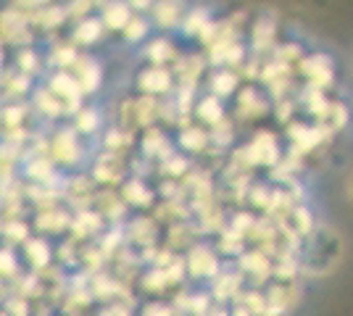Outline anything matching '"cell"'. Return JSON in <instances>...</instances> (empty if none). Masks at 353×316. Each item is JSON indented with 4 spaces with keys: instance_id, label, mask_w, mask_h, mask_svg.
Segmentation results:
<instances>
[{
    "instance_id": "7c38bea8",
    "label": "cell",
    "mask_w": 353,
    "mask_h": 316,
    "mask_svg": "<svg viewBox=\"0 0 353 316\" xmlns=\"http://www.w3.org/2000/svg\"><path fill=\"white\" fill-rule=\"evenodd\" d=\"M21 253L32 266V271H43L53 264V248L45 238H27V242L21 245Z\"/></svg>"
},
{
    "instance_id": "d6986e66",
    "label": "cell",
    "mask_w": 353,
    "mask_h": 316,
    "mask_svg": "<svg viewBox=\"0 0 353 316\" xmlns=\"http://www.w3.org/2000/svg\"><path fill=\"white\" fill-rule=\"evenodd\" d=\"M98 19H101L103 30L121 32L127 27V21L132 19V8H130V3H103Z\"/></svg>"
},
{
    "instance_id": "836d02e7",
    "label": "cell",
    "mask_w": 353,
    "mask_h": 316,
    "mask_svg": "<svg viewBox=\"0 0 353 316\" xmlns=\"http://www.w3.org/2000/svg\"><path fill=\"white\" fill-rule=\"evenodd\" d=\"M148 32H150V21H148L145 16L132 14V19L127 21V27L121 30V37H124L127 43H140V40L148 37Z\"/></svg>"
},
{
    "instance_id": "ffe728a7",
    "label": "cell",
    "mask_w": 353,
    "mask_h": 316,
    "mask_svg": "<svg viewBox=\"0 0 353 316\" xmlns=\"http://www.w3.org/2000/svg\"><path fill=\"white\" fill-rule=\"evenodd\" d=\"M150 16H153V24L161 27V30H174L176 24H182V6L179 3H153L150 6Z\"/></svg>"
},
{
    "instance_id": "6da1fadb",
    "label": "cell",
    "mask_w": 353,
    "mask_h": 316,
    "mask_svg": "<svg viewBox=\"0 0 353 316\" xmlns=\"http://www.w3.org/2000/svg\"><path fill=\"white\" fill-rule=\"evenodd\" d=\"M48 158L63 169H77L85 161V148H82V140L74 132L72 127H61L53 132V137L48 140Z\"/></svg>"
},
{
    "instance_id": "1f68e13d",
    "label": "cell",
    "mask_w": 353,
    "mask_h": 316,
    "mask_svg": "<svg viewBox=\"0 0 353 316\" xmlns=\"http://www.w3.org/2000/svg\"><path fill=\"white\" fill-rule=\"evenodd\" d=\"M0 85H3V92H6V98H14V101H19V98H24L27 92H30L32 87V76H24V74H8L0 79Z\"/></svg>"
},
{
    "instance_id": "2e32d148",
    "label": "cell",
    "mask_w": 353,
    "mask_h": 316,
    "mask_svg": "<svg viewBox=\"0 0 353 316\" xmlns=\"http://www.w3.org/2000/svg\"><path fill=\"white\" fill-rule=\"evenodd\" d=\"M103 24H101V19L98 16H88V19H82V21H77L72 30V43L74 48H90L95 45L101 37H103Z\"/></svg>"
},
{
    "instance_id": "ba28073f",
    "label": "cell",
    "mask_w": 353,
    "mask_h": 316,
    "mask_svg": "<svg viewBox=\"0 0 353 316\" xmlns=\"http://www.w3.org/2000/svg\"><path fill=\"white\" fill-rule=\"evenodd\" d=\"M92 206H95V213L103 219V222H114L119 224L124 216H127V203L121 200V196H117L114 190H101L92 198Z\"/></svg>"
},
{
    "instance_id": "f546056e",
    "label": "cell",
    "mask_w": 353,
    "mask_h": 316,
    "mask_svg": "<svg viewBox=\"0 0 353 316\" xmlns=\"http://www.w3.org/2000/svg\"><path fill=\"white\" fill-rule=\"evenodd\" d=\"M208 24H211V16H208L206 8H192V11H185V16H182V32L188 37H192V34L201 37V32L206 30Z\"/></svg>"
},
{
    "instance_id": "4fadbf2b",
    "label": "cell",
    "mask_w": 353,
    "mask_h": 316,
    "mask_svg": "<svg viewBox=\"0 0 353 316\" xmlns=\"http://www.w3.org/2000/svg\"><path fill=\"white\" fill-rule=\"evenodd\" d=\"M103 219L95 213V211H77L72 213V224H69V232L74 235V242L88 240V238H95L101 229H103Z\"/></svg>"
},
{
    "instance_id": "9c48e42d",
    "label": "cell",
    "mask_w": 353,
    "mask_h": 316,
    "mask_svg": "<svg viewBox=\"0 0 353 316\" xmlns=\"http://www.w3.org/2000/svg\"><path fill=\"white\" fill-rule=\"evenodd\" d=\"M72 224V213L66 209H48V211H37V216H34V229L40 232V238L45 235H61V232H66Z\"/></svg>"
},
{
    "instance_id": "7bdbcfd3",
    "label": "cell",
    "mask_w": 353,
    "mask_h": 316,
    "mask_svg": "<svg viewBox=\"0 0 353 316\" xmlns=\"http://www.w3.org/2000/svg\"><path fill=\"white\" fill-rule=\"evenodd\" d=\"M0 50H3V43H0Z\"/></svg>"
},
{
    "instance_id": "8992f818",
    "label": "cell",
    "mask_w": 353,
    "mask_h": 316,
    "mask_svg": "<svg viewBox=\"0 0 353 316\" xmlns=\"http://www.w3.org/2000/svg\"><path fill=\"white\" fill-rule=\"evenodd\" d=\"M137 87L145 92L148 98H156V95H169L174 90V76L169 69L163 66H148L137 76Z\"/></svg>"
},
{
    "instance_id": "f35d334b",
    "label": "cell",
    "mask_w": 353,
    "mask_h": 316,
    "mask_svg": "<svg viewBox=\"0 0 353 316\" xmlns=\"http://www.w3.org/2000/svg\"><path fill=\"white\" fill-rule=\"evenodd\" d=\"M92 8H95V3H69V6H66V19H74V16H77V19L82 21V19H88Z\"/></svg>"
},
{
    "instance_id": "3957f363",
    "label": "cell",
    "mask_w": 353,
    "mask_h": 316,
    "mask_svg": "<svg viewBox=\"0 0 353 316\" xmlns=\"http://www.w3.org/2000/svg\"><path fill=\"white\" fill-rule=\"evenodd\" d=\"M69 74H72L74 82L79 85L82 98H85V95H92V92L101 87V82H103V69H101V63H98V59L88 56V53H79V59H77V63L69 69Z\"/></svg>"
},
{
    "instance_id": "7402d4cb",
    "label": "cell",
    "mask_w": 353,
    "mask_h": 316,
    "mask_svg": "<svg viewBox=\"0 0 353 316\" xmlns=\"http://www.w3.org/2000/svg\"><path fill=\"white\" fill-rule=\"evenodd\" d=\"M127 240L134 242V245H143V248H150L156 242V224H153V219H148V216L132 219L127 224Z\"/></svg>"
},
{
    "instance_id": "cb8c5ba5",
    "label": "cell",
    "mask_w": 353,
    "mask_h": 316,
    "mask_svg": "<svg viewBox=\"0 0 353 316\" xmlns=\"http://www.w3.org/2000/svg\"><path fill=\"white\" fill-rule=\"evenodd\" d=\"M79 59V50L69 43V40H59L56 45L50 48V56H48V63L56 66L59 72H69L74 63Z\"/></svg>"
},
{
    "instance_id": "ab89813d",
    "label": "cell",
    "mask_w": 353,
    "mask_h": 316,
    "mask_svg": "<svg viewBox=\"0 0 353 316\" xmlns=\"http://www.w3.org/2000/svg\"><path fill=\"white\" fill-rule=\"evenodd\" d=\"M163 171L174 174V180H179V174H182V171H188V161H185L182 156H172L169 161H163Z\"/></svg>"
},
{
    "instance_id": "b9f144b4",
    "label": "cell",
    "mask_w": 353,
    "mask_h": 316,
    "mask_svg": "<svg viewBox=\"0 0 353 316\" xmlns=\"http://www.w3.org/2000/svg\"><path fill=\"white\" fill-rule=\"evenodd\" d=\"M348 190H351V198H353V177H351V185H348Z\"/></svg>"
},
{
    "instance_id": "83f0119b",
    "label": "cell",
    "mask_w": 353,
    "mask_h": 316,
    "mask_svg": "<svg viewBox=\"0 0 353 316\" xmlns=\"http://www.w3.org/2000/svg\"><path fill=\"white\" fill-rule=\"evenodd\" d=\"M159 116V103H156V98H137L134 101V127H153V121Z\"/></svg>"
},
{
    "instance_id": "d6a6232c",
    "label": "cell",
    "mask_w": 353,
    "mask_h": 316,
    "mask_svg": "<svg viewBox=\"0 0 353 316\" xmlns=\"http://www.w3.org/2000/svg\"><path fill=\"white\" fill-rule=\"evenodd\" d=\"M27 114H30L27 103H8L0 111V124L6 129H19V127H24V116Z\"/></svg>"
},
{
    "instance_id": "44dd1931",
    "label": "cell",
    "mask_w": 353,
    "mask_h": 316,
    "mask_svg": "<svg viewBox=\"0 0 353 316\" xmlns=\"http://www.w3.org/2000/svg\"><path fill=\"white\" fill-rule=\"evenodd\" d=\"M30 238V224L24 219H6L0 216V240L6 242V248L24 245Z\"/></svg>"
},
{
    "instance_id": "f1b7e54d",
    "label": "cell",
    "mask_w": 353,
    "mask_h": 316,
    "mask_svg": "<svg viewBox=\"0 0 353 316\" xmlns=\"http://www.w3.org/2000/svg\"><path fill=\"white\" fill-rule=\"evenodd\" d=\"M176 143H179L182 151L201 153L208 145V132L201 127H188V129H182V135L176 137Z\"/></svg>"
},
{
    "instance_id": "8d00e7d4",
    "label": "cell",
    "mask_w": 353,
    "mask_h": 316,
    "mask_svg": "<svg viewBox=\"0 0 353 316\" xmlns=\"http://www.w3.org/2000/svg\"><path fill=\"white\" fill-rule=\"evenodd\" d=\"M272 37H274V21L264 16V19H259V24H256V32H253V40H256V48H264L272 43Z\"/></svg>"
},
{
    "instance_id": "30bf717a",
    "label": "cell",
    "mask_w": 353,
    "mask_h": 316,
    "mask_svg": "<svg viewBox=\"0 0 353 316\" xmlns=\"http://www.w3.org/2000/svg\"><path fill=\"white\" fill-rule=\"evenodd\" d=\"M140 148L145 153V158H159V161H169L174 156V145L172 140L163 135L161 129L156 127H148L143 140H140Z\"/></svg>"
},
{
    "instance_id": "e575fe53",
    "label": "cell",
    "mask_w": 353,
    "mask_h": 316,
    "mask_svg": "<svg viewBox=\"0 0 353 316\" xmlns=\"http://www.w3.org/2000/svg\"><path fill=\"white\" fill-rule=\"evenodd\" d=\"M211 90H214V98H230L237 90V74H232V72H216V74L211 76Z\"/></svg>"
},
{
    "instance_id": "ee69618b",
    "label": "cell",
    "mask_w": 353,
    "mask_h": 316,
    "mask_svg": "<svg viewBox=\"0 0 353 316\" xmlns=\"http://www.w3.org/2000/svg\"><path fill=\"white\" fill-rule=\"evenodd\" d=\"M0 316H3V314H0Z\"/></svg>"
},
{
    "instance_id": "5b68a950",
    "label": "cell",
    "mask_w": 353,
    "mask_h": 316,
    "mask_svg": "<svg viewBox=\"0 0 353 316\" xmlns=\"http://www.w3.org/2000/svg\"><path fill=\"white\" fill-rule=\"evenodd\" d=\"M185 269L190 271L192 277H216L219 274V256L214 253L211 245L195 242L190 251H188Z\"/></svg>"
},
{
    "instance_id": "7a4b0ae2",
    "label": "cell",
    "mask_w": 353,
    "mask_h": 316,
    "mask_svg": "<svg viewBox=\"0 0 353 316\" xmlns=\"http://www.w3.org/2000/svg\"><path fill=\"white\" fill-rule=\"evenodd\" d=\"M30 40H32V27L27 11H19L16 6L0 11V43L24 48Z\"/></svg>"
},
{
    "instance_id": "9a60e30c",
    "label": "cell",
    "mask_w": 353,
    "mask_h": 316,
    "mask_svg": "<svg viewBox=\"0 0 353 316\" xmlns=\"http://www.w3.org/2000/svg\"><path fill=\"white\" fill-rule=\"evenodd\" d=\"M301 69H303V74L309 76L316 87H324V85L332 82V61L324 53H314V56L301 59Z\"/></svg>"
},
{
    "instance_id": "60d3db41",
    "label": "cell",
    "mask_w": 353,
    "mask_h": 316,
    "mask_svg": "<svg viewBox=\"0 0 353 316\" xmlns=\"http://www.w3.org/2000/svg\"><path fill=\"white\" fill-rule=\"evenodd\" d=\"M293 216H295V219H298V222H295V224H298V229H301V232H309V229H311L309 211H306V209H295Z\"/></svg>"
},
{
    "instance_id": "74e56055",
    "label": "cell",
    "mask_w": 353,
    "mask_h": 316,
    "mask_svg": "<svg viewBox=\"0 0 353 316\" xmlns=\"http://www.w3.org/2000/svg\"><path fill=\"white\" fill-rule=\"evenodd\" d=\"M140 316H176L174 306H169V303H148V306H143V311H140Z\"/></svg>"
},
{
    "instance_id": "d4e9b609",
    "label": "cell",
    "mask_w": 353,
    "mask_h": 316,
    "mask_svg": "<svg viewBox=\"0 0 353 316\" xmlns=\"http://www.w3.org/2000/svg\"><path fill=\"white\" fill-rule=\"evenodd\" d=\"M101 127V111L95 105H82L77 114H74V132L77 135H95Z\"/></svg>"
},
{
    "instance_id": "4dcf8cb0",
    "label": "cell",
    "mask_w": 353,
    "mask_h": 316,
    "mask_svg": "<svg viewBox=\"0 0 353 316\" xmlns=\"http://www.w3.org/2000/svg\"><path fill=\"white\" fill-rule=\"evenodd\" d=\"M40 66H43V61H40V53L34 48H19V53H16V72L19 74L34 76L40 72Z\"/></svg>"
},
{
    "instance_id": "277c9868",
    "label": "cell",
    "mask_w": 353,
    "mask_h": 316,
    "mask_svg": "<svg viewBox=\"0 0 353 316\" xmlns=\"http://www.w3.org/2000/svg\"><path fill=\"white\" fill-rule=\"evenodd\" d=\"M45 87L53 92L59 101L66 103V108H69L72 116L82 108V92H79V85L74 82V76L69 74V72H53V74L48 76Z\"/></svg>"
},
{
    "instance_id": "e0dca14e",
    "label": "cell",
    "mask_w": 353,
    "mask_h": 316,
    "mask_svg": "<svg viewBox=\"0 0 353 316\" xmlns=\"http://www.w3.org/2000/svg\"><path fill=\"white\" fill-rule=\"evenodd\" d=\"M121 200L127 206H137V209H150L156 203V193L148 187L140 177H132L121 185Z\"/></svg>"
},
{
    "instance_id": "484cf974",
    "label": "cell",
    "mask_w": 353,
    "mask_h": 316,
    "mask_svg": "<svg viewBox=\"0 0 353 316\" xmlns=\"http://www.w3.org/2000/svg\"><path fill=\"white\" fill-rule=\"evenodd\" d=\"M132 145H134V135L130 132V129L114 127V129H108V132H105V140H103L105 153L124 156V151H127V148H132Z\"/></svg>"
},
{
    "instance_id": "603a6c76",
    "label": "cell",
    "mask_w": 353,
    "mask_h": 316,
    "mask_svg": "<svg viewBox=\"0 0 353 316\" xmlns=\"http://www.w3.org/2000/svg\"><path fill=\"white\" fill-rule=\"evenodd\" d=\"M145 59L150 61V66H163L176 59V45L169 37H153L145 45Z\"/></svg>"
},
{
    "instance_id": "8fae6325",
    "label": "cell",
    "mask_w": 353,
    "mask_h": 316,
    "mask_svg": "<svg viewBox=\"0 0 353 316\" xmlns=\"http://www.w3.org/2000/svg\"><path fill=\"white\" fill-rule=\"evenodd\" d=\"M203 66H206V61L201 59L198 53H188V56H176V82L182 85V90H195V85H198V76L203 72Z\"/></svg>"
},
{
    "instance_id": "52a82bcc",
    "label": "cell",
    "mask_w": 353,
    "mask_h": 316,
    "mask_svg": "<svg viewBox=\"0 0 353 316\" xmlns=\"http://www.w3.org/2000/svg\"><path fill=\"white\" fill-rule=\"evenodd\" d=\"M127 174V164L121 161V156L114 153H101L92 164V182L98 185H119Z\"/></svg>"
},
{
    "instance_id": "ac0fdd59",
    "label": "cell",
    "mask_w": 353,
    "mask_h": 316,
    "mask_svg": "<svg viewBox=\"0 0 353 316\" xmlns=\"http://www.w3.org/2000/svg\"><path fill=\"white\" fill-rule=\"evenodd\" d=\"M32 103H34V108H37V114H40V116H48V119H63V116L69 114L66 103L59 101L45 85L32 92Z\"/></svg>"
},
{
    "instance_id": "5bb4252c",
    "label": "cell",
    "mask_w": 353,
    "mask_h": 316,
    "mask_svg": "<svg viewBox=\"0 0 353 316\" xmlns=\"http://www.w3.org/2000/svg\"><path fill=\"white\" fill-rule=\"evenodd\" d=\"M248 156L253 158V164H261V166L277 164L280 161V145H277L274 135L259 132L256 140H253V145L248 148Z\"/></svg>"
},
{
    "instance_id": "d590c367",
    "label": "cell",
    "mask_w": 353,
    "mask_h": 316,
    "mask_svg": "<svg viewBox=\"0 0 353 316\" xmlns=\"http://www.w3.org/2000/svg\"><path fill=\"white\" fill-rule=\"evenodd\" d=\"M19 274V256L14 253V248L0 245V280H11Z\"/></svg>"
},
{
    "instance_id": "4316f807",
    "label": "cell",
    "mask_w": 353,
    "mask_h": 316,
    "mask_svg": "<svg viewBox=\"0 0 353 316\" xmlns=\"http://www.w3.org/2000/svg\"><path fill=\"white\" fill-rule=\"evenodd\" d=\"M195 114H198V119L206 121V124H219L224 119V108H221V101L219 98H214V95H203L198 105H195Z\"/></svg>"
}]
</instances>
